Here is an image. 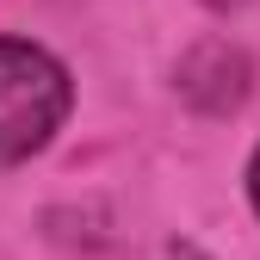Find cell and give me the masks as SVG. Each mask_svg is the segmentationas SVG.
I'll list each match as a JSON object with an SVG mask.
<instances>
[{
    "mask_svg": "<svg viewBox=\"0 0 260 260\" xmlns=\"http://www.w3.org/2000/svg\"><path fill=\"white\" fill-rule=\"evenodd\" d=\"M62 112H69V75L62 62L38 44H19V38H0V168L38 155Z\"/></svg>",
    "mask_w": 260,
    "mask_h": 260,
    "instance_id": "cell-1",
    "label": "cell"
},
{
    "mask_svg": "<svg viewBox=\"0 0 260 260\" xmlns=\"http://www.w3.org/2000/svg\"><path fill=\"white\" fill-rule=\"evenodd\" d=\"M248 192H254V211H260V149H254V161H248Z\"/></svg>",
    "mask_w": 260,
    "mask_h": 260,
    "instance_id": "cell-2",
    "label": "cell"
}]
</instances>
